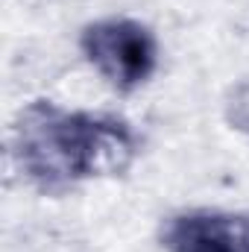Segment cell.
<instances>
[{
    "mask_svg": "<svg viewBox=\"0 0 249 252\" xmlns=\"http://www.w3.org/2000/svg\"><path fill=\"white\" fill-rule=\"evenodd\" d=\"M223 121L232 132L249 138V73L238 76L223 94Z\"/></svg>",
    "mask_w": 249,
    "mask_h": 252,
    "instance_id": "4",
    "label": "cell"
},
{
    "mask_svg": "<svg viewBox=\"0 0 249 252\" xmlns=\"http://www.w3.org/2000/svg\"><path fill=\"white\" fill-rule=\"evenodd\" d=\"M76 50L85 67L121 97L144 91L158 76L164 59L158 32L126 12H109L85 21L76 35Z\"/></svg>",
    "mask_w": 249,
    "mask_h": 252,
    "instance_id": "2",
    "label": "cell"
},
{
    "mask_svg": "<svg viewBox=\"0 0 249 252\" xmlns=\"http://www.w3.org/2000/svg\"><path fill=\"white\" fill-rule=\"evenodd\" d=\"M6 147L9 164L30 188L64 196L88 182L126 176L144 153V138L118 112L70 109L38 97L15 112Z\"/></svg>",
    "mask_w": 249,
    "mask_h": 252,
    "instance_id": "1",
    "label": "cell"
},
{
    "mask_svg": "<svg viewBox=\"0 0 249 252\" xmlns=\"http://www.w3.org/2000/svg\"><path fill=\"white\" fill-rule=\"evenodd\" d=\"M161 252H249V211L182 205L158 220Z\"/></svg>",
    "mask_w": 249,
    "mask_h": 252,
    "instance_id": "3",
    "label": "cell"
}]
</instances>
